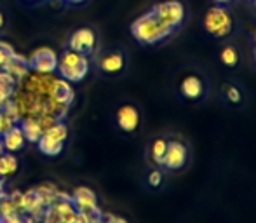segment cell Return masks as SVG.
<instances>
[{"label": "cell", "instance_id": "obj_2", "mask_svg": "<svg viewBox=\"0 0 256 223\" xmlns=\"http://www.w3.org/2000/svg\"><path fill=\"white\" fill-rule=\"evenodd\" d=\"M58 74L61 78L68 82H80L86 78V75L89 74V60L88 56L75 52L72 49L63 51L58 58Z\"/></svg>", "mask_w": 256, "mask_h": 223}, {"label": "cell", "instance_id": "obj_19", "mask_svg": "<svg viewBox=\"0 0 256 223\" xmlns=\"http://www.w3.org/2000/svg\"><path fill=\"white\" fill-rule=\"evenodd\" d=\"M18 166H20V162H18L14 154H0V176L2 178L12 176L18 171Z\"/></svg>", "mask_w": 256, "mask_h": 223}, {"label": "cell", "instance_id": "obj_40", "mask_svg": "<svg viewBox=\"0 0 256 223\" xmlns=\"http://www.w3.org/2000/svg\"><path fill=\"white\" fill-rule=\"evenodd\" d=\"M254 42H256V28H254Z\"/></svg>", "mask_w": 256, "mask_h": 223}, {"label": "cell", "instance_id": "obj_15", "mask_svg": "<svg viewBox=\"0 0 256 223\" xmlns=\"http://www.w3.org/2000/svg\"><path fill=\"white\" fill-rule=\"evenodd\" d=\"M21 131L24 134V140L30 143H37L38 140L42 138V132H44V128L40 126L37 117H24L21 120Z\"/></svg>", "mask_w": 256, "mask_h": 223}, {"label": "cell", "instance_id": "obj_41", "mask_svg": "<svg viewBox=\"0 0 256 223\" xmlns=\"http://www.w3.org/2000/svg\"><path fill=\"white\" fill-rule=\"evenodd\" d=\"M30 2H37V0H30Z\"/></svg>", "mask_w": 256, "mask_h": 223}, {"label": "cell", "instance_id": "obj_11", "mask_svg": "<svg viewBox=\"0 0 256 223\" xmlns=\"http://www.w3.org/2000/svg\"><path fill=\"white\" fill-rule=\"evenodd\" d=\"M117 126L124 132H134L140 126V112L132 105H122L117 110Z\"/></svg>", "mask_w": 256, "mask_h": 223}, {"label": "cell", "instance_id": "obj_8", "mask_svg": "<svg viewBox=\"0 0 256 223\" xmlns=\"http://www.w3.org/2000/svg\"><path fill=\"white\" fill-rule=\"evenodd\" d=\"M186 159H188V150H186L185 143L182 142H168V148H166L164 154V160H162V166L168 169H180L185 166Z\"/></svg>", "mask_w": 256, "mask_h": 223}, {"label": "cell", "instance_id": "obj_27", "mask_svg": "<svg viewBox=\"0 0 256 223\" xmlns=\"http://www.w3.org/2000/svg\"><path fill=\"white\" fill-rule=\"evenodd\" d=\"M162 183V172L158 169H154V171L148 172V185L150 186H158Z\"/></svg>", "mask_w": 256, "mask_h": 223}, {"label": "cell", "instance_id": "obj_16", "mask_svg": "<svg viewBox=\"0 0 256 223\" xmlns=\"http://www.w3.org/2000/svg\"><path fill=\"white\" fill-rule=\"evenodd\" d=\"M124 63L126 61L122 52L115 51V52H108V54H104L100 60V68H102L104 74H118L124 68Z\"/></svg>", "mask_w": 256, "mask_h": 223}, {"label": "cell", "instance_id": "obj_10", "mask_svg": "<svg viewBox=\"0 0 256 223\" xmlns=\"http://www.w3.org/2000/svg\"><path fill=\"white\" fill-rule=\"evenodd\" d=\"M24 78H26V82H24V91L34 96H48L49 89H51V86H52V80L56 77L34 72L32 75L28 74Z\"/></svg>", "mask_w": 256, "mask_h": 223}, {"label": "cell", "instance_id": "obj_9", "mask_svg": "<svg viewBox=\"0 0 256 223\" xmlns=\"http://www.w3.org/2000/svg\"><path fill=\"white\" fill-rule=\"evenodd\" d=\"M48 96H49V100H51V102L56 103V105L70 106L72 102H74V98H75V92H74V88H72V82L64 80V78H61V77L54 78Z\"/></svg>", "mask_w": 256, "mask_h": 223}, {"label": "cell", "instance_id": "obj_38", "mask_svg": "<svg viewBox=\"0 0 256 223\" xmlns=\"http://www.w3.org/2000/svg\"><path fill=\"white\" fill-rule=\"evenodd\" d=\"M251 2H253V6H254V9H256V0H251Z\"/></svg>", "mask_w": 256, "mask_h": 223}, {"label": "cell", "instance_id": "obj_21", "mask_svg": "<svg viewBox=\"0 0 256 223\" xmlns=\"http://www.w3.org/2000/svg\"><path fill=\"white\" fill-rule=\"evenodd\" d=\"M35 192H37V196L40 197L42 204H44L46 208H49L54 200L58 199V196H60V192L56 190V186L52 185H42V186H37L35 188Z\"/></svg>", "mask_w": 256, "mask_h": 223}, {"label": "cell", "instance_id": "obj_31", "mask_svg": "<svg viewBox=\"0 0 256 223\" xmlns=\"http://www.w3.org/2000/svg\"><path fill=\"white\" fill-rule=\"evenodd\" d=\"M21 223H37V222H35L34 216H30V214H28V216H21Z\"/></svg>", "mask_w": 256, "mask_h": 223}, {"label": "cell", "instance_id": "obj_28", "mask_svg": "<svg viewBox=\"0 0 256 223\" xmlns=\"http://www.w3.org/2000/svg\"><path fill=\"white\" fill-rule=\"evenodd\" d=\"M94 220H92L89 214H86V213H78V211H75V214L70 218V222L68 223H92Z\"/></svg>", "mask_w": 256, "mask_h": 223}, {"label": "cell", "instance_id": "obj_26", "mask_svg": "<svg viewBox=\"0 0 256 223\" xmlns=\"http://www.w3.org/2000/svg\"><path fill=\"white\" fill-rule=\"evenodd\" d=\"M14 124H16V122H14L9 115L4 114L2 108H0V134H2V132H6L7 129H9L10 126H14Z\"/></svg>", "mask_w": 256, "mask_h": 223}, {"label": "cell", "instance_id": "obj_6", "mask_svg": "<svg viewBox=\"0 0 256 223\" xmlns=\"http://www.w3.org/2000/svg\"><path fill=\"white\" fill-rule=\"evenodd\" d=\"M28 64H30V70L37 74L52 75L58 68V54L49 48H40L30 56Z\"/></svg>", "mask_w": 256, "mask_h": 223}, {"label": "cell", "instance_id": "obj_33", "mask_svg": "<svg viewBox=\"0 0 256 223\" xmlns=\"http://www.w3.org/2000/svg\"><path fill=\"white\" fill-rule=\"evenodd\" d=\"M212 2H214L216 6H223V4H228L230 0H212Z\"/></svg>", "mask_w": 256, "mask_h": 223}, {"label": "cell", "instance_id": "obj_17", "mask_svg": "<svg viewBox=\"0 0 256 223\" xmlns=\"http://www.w3.org/2000/svg\"><path fill=\"white\" fill-rule=\"evenodd\" d=\"M14 88H16V80L7 74L6 70H0V106L12 98Z\"/></svg>", "mask_w": 256, "mask_h": 223}, {"label": "cell", "instance_id": "obj_14", "mask_svg": "<svg viewBox=\"0 0 256 223\" xmlns=\"http://www.w3.org/2000/svg\"><path fill=\"white\" fill-rule=\"evenodd\" d=\"M2 70H6L7 74L14 78V80L20 82V80H23L28 74H30V64H28L26 58H23L20 54H12L9 58V61L4 64Z\"/></svg>", "mask_w": 256, "mask_h": 223}, {"label": "cell", "instance_id": "obj_30", "mask_svg": "<svg viewBox=\"0 0 256 223\" xmlns=\"http://www.w3.org/2000/svg\"><path fill=\"white\" fill-rule=\"evenodd\" d=\"M103 223H128V220H124L120 216H114V214H106L103 218Z\"/></svg>", "mask_w": 256, "mask_h": 223}, {"label": "cell", "instance_id": "obj_24", "mask_svg": "<svg viewBox=\"0 0 256 223\" xmlns=\"http://www.w3.org/2000/svg\"><path fill=\"white\" fill-rule=\"evenodd\" d=\"M225 98L228 100L230 103H240V100H242V94H240V91L236 88V86H226L225 88Z\"/></svg>", "mask_w": 256, "mask_h": 223}, {"label": "cell", "instance_id": "obj_20", "mask_svg": "<svg viewBox=\"0 0 256 223\" xmlns=\"http://www.w3.org/2000/svg\"><path fill=\"white\" fill-rule=\"evenodd\" d=\"M42 134L48 136V138H51V140H54V142L64 143V140L68 138V128L61 120H56L54 124L49 126V128H46Z\"/></svg>", "mask_w": 256, "mask_h": 223}, {"label": "cell", "instance_id": "obj_35", "mask_svg": "<svg viewBox=\"0 0 256 223\" xmlns=\"http://www.w3.org/2000/svg\"><path fill=\"white\" fill-rule=\"evenodd\" d=\"M4 23H6V20H4V14H2V10H0V28L4 26Z\"/></svg>", "mask_w": 256, "mask_h": 223}, {"label": "cell", "instance_id": "obj_22", "mask_svg": "<svg viewBox=\"0 0 256 223\" xmlns=\"http://www.w3.org/2000/svg\"><path fill=\"white\" fill-rule=\"evenodd\" d=\"M166 148H168V142H166V140H162V138L155 140L152 145H150V159L154 160V164H157V166H162Z\"/></svg>", "mask_w": 256, "mask_h": 223}, {"label": "cell", "instance_id": "obj_18", "mask_svg": "<svg viewBox=\"0 0 256 223\" xmlns=\"http://www.w3.org/2000/svg\"><path fill=\"white\" fill-rule=\"evenodd\" d=\"M37 145H38V150H40V152L44 154V156H48V157H56V156H60V154L63 152L64 143L54 142V140H51V138H48V136L42 134V138L37 142Z\"/></svg>", "mask_w": 256, "mask_h": 223}, {"label": "cell", "instance_id": "obj_39", "mask_svg": "<svg viewBox=\"0 0 256 223\" xmlns=\"http://www.w3.org/2000/svg\"><path fill=\"white\" fill-rule=\"evenodd\" d=\"M254 63H256V49H254Z\"/></svg>", "mask_w": 256, "mask_h": 223}, {"label": "cell", "instance_id": "obj_4", "mask_svg": "<svg viewBox=\"0 0 256 223\" xmlns=\"http://www.w3.org/2000/svg\"><path fill=\"white\" fill-rule=\"evenodd\" d=\"M152 12L158 18L160 23H164L171 30H176V28L182 26L186 14L185 6L180 0H164V2L155 4L152 7Z\"/></svg>", "mask_w": 256, "mask_h": 223}, {"label": "cell", "instance_id": "obj_36", "mask_svg": "<svg viewBox=\"0 0 256 223\" xmlns=\"http://www.w3.org/2000/svg\"><path fill=\"white\" fill-rule=\"evenodd\" d=\"M6 150H4V143H2V136H0V154H4Z\"/></svg>", "mask_w": 256, "mask_h": 223}, {"label": "cell", "instance_id": "obj_32", "mask_svg": "<svg viewBox=\"0 0 256 223\" xmlns=\"http://www.w3.org/2000/svg\"><path fill=\"white\" fill-rule=\"evenodd\" d=\"M4 196H6V192H4V178L0 176V199H2Z\"/></svg>", "mask_w": 256, "mask_h": 223}, {"label": "cell", "instance_id": "obj_23", "mask_svg": "<svg viewBox=\"0 0 256 223\" xmlns=\"http://www.w3.org/2000/svg\"><path fill=\"white\" fill-rule=\"evenodd\" d=\"M220 61H222L225 66H236L239 63V51H237L234 46H225L220 52Z\"/></svg>", "mask_w": 256, "mask_h": 223}, {"label": "cell", "instance_id": "obj_12", "mask_svg": "<svg viewBox=\"0 0 256 223\" xmlns=\"http://www.w3.org/2000/svg\"><path fill=\"white\" fill-rule=\"evenodd\" d=\"M180 92H182L186 100H192V102L202 98V94H204L202 78H200L199 75H196V74L186 75V77L182 80V84H180Z\"/></svg>", "mask_w": 256, "mask_h": 223}, {"label": "cell", "instance_id": "obj_25", "mask_svg": "<svg viewBox=\"0 0 256 223\" xmlns=\"http://www.w3.org/2000/svg\"><path fill=\"white\" fill-rule=\"evenodd\" d=\"M16 54L14 52V49L10 48L9 44H6V42H0V68H4V64L9 61V58Z\"/></svg>", "mask_w": 256, "mask_h": 223}, {"label": "cell", "instance_id": "obj_34", "mask_svg": "<svg viewBox=\"0 0 256 223\" xmlns=\"http://www.w3.org/2000/svg\"><path fill=\"white\" fill-rule=\"evenodd\" d=\"M61 2H66V4H82L84 0H61Z\"/></svg>", "mask_w": 256, "mask_h": 223}, {"label": "cell", "instance_id": "obj_37", "mask_svg": "<svg viewBox=\"0 0 256 223\" xmlns=\"http://www.w3.org/2000/svg\"><path fill=\"white\" fill-rule=\"evenodd\" d=\"M92 223H103V218H100V220H96V222H92Z\"/></svg>", "mask_w": 256, "mask_h": 223}, {"label": "cell", "instance_id": "obj_7", "mask_svg": "<svg viewBox=\"0 0 256 223\" xmlns=\"http://www.w3.org/2000/svg\"><path fill=\"white\" fill-rule=\"evenodd\" d=\"M96 46V35L91 28H78L77 32H74L68 40V49L75 52H80V54L88 56L94 51Z\"/></svg>", "mask_w": 256, "mask_h": 223}, {"label": "cell", "instance_id": "obj_13", "mask_svg": "<svg viewBox=\"0 0 256 223\" xmlns=\"http://www.w3.org/2000/svg\"><path fill=\"white\" fill-rule=\"evenodd\" d=\"M0 136H2L4 150H7L9 154H16V152H20V150H23L24 143H26L23 131H21V128L16 124L10 126V128L7 129L6 132H2Z\"/></svg>", "mask_w": 256, "mask_h": 223}, {"label": "cell", "instance_id": "obj_3", "mask_svg": "<svg viewBox=\"0 0 256 223\" xmlns=\"http://www.w3.org/2000/svg\"><path fill=\"white\" fill-rule=\"evenodd\" d=\"M204 30L216 38H225L234 32V18L223 6H212L204 14Z\"/></svg>", "mask_w": 256, "mask_h": 223}, {"label": "cell", "instance_id": "obj_1", "mask_svg": "<svg viewBox=\"0 0 256 223\" xmlns=\"http://www.w3.org/2000/svg\"><path fill=\"white\" fill-rule=\"evenodd\" d=\"M174 30H171L169 26H166L164 23L158 21V18L155 16L152 10L142 14L140 18H136L131 24V34L142 44H157V42L168 38Z\"/></svg>", "mask_w": 256, "mask_h": 223}, {"label": "cell", "instance_id": "obj_5", "mask_svg": "<svg viewBox=\"0 0 256 223\" xmlns=\"http://www.w3.org/2000/svg\"><path fill=\"white\" fill-rule=\"evenodd\" d=\"M72 204H74L75 211L78 213H86L92 218V220H100L102 216V211L98 208V199H96V194L92 192L88 186H78V188L74 190L72 194Z\"/></svg>", "mask_w": 256, "mask_h": 223}, {"label": "cell", "instance_id": "obj_29", "mask_svg": "<svg viewBox=\"0 0 256 223\" xmlns=\"http://www.w3.org/2000/svg\"><path fill=\"white\" fill-rule=\"evenodd\" d=\"M21 216H23V214H18V213L0 214V223H21Z\"/></svg>", "mask_w": 256, "mask_h": 223}]
</instances>
